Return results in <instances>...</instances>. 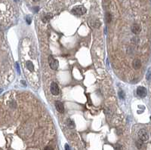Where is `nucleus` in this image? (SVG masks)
Listing matches in <instances>:
<instances>
[{"mask_svg": "<svg viewBox=\"0 0 151 150\" xmlns=\"http://www.w3.org/2000/svg\"><path fill=\"white\" fill-rule=\"evenodd\" d=\"M49 64L50 67L52 70H57L59 66L58 60H56L55 58H54L51 55L49 57Z\"/></svg>", "mask_w": 151, "mask_h": 150, "instance_id": "1", "label": "nucleus"}, {"mask_svg": "<svg viewBox=\"0 0 151 150\" xmlns=\"http://www.w3.org/2000/svg\"><path fill=\"white\" fill-rule=\"evenodd\" d=\"M138 137H139V139L140 140H142L143 142H147L149 139V134L147 132V130H145L144 129H141L139 130Z\"/></svg>", "mask_w": 151, "mask_h": 150, "instance_id": "2", "label": "nucleus"}, {"mask_svg": "<svg viewBox=\"0 0 151 150\" xmlns=\"http://www.w3.org/2000/svg\"><path fill=\"white\" fill-rule=\"evenodd\" d=\"M50 91H51V93L53 95H58L60 93V89H59V87L58 85H57L55 82H52V83L51 84L50 86Z\"/></svg>", "mask_w": 151, "mask_h": 150, "instance_id": "3", "label": "nucleus"}, {"mask_svg": "<svg viewBox=\"0 0 151 150\" xmlns=\"http://www.w3.org/2000/svg\"><path fill=\"white\" fill-rule=\"evenodd\" d=\"M72 11L76 14H78V15H82V14L86 12V8L83 6H77L75 7L72 10Z\"/></svg>", "mask_w": 151, "mask_h": 150, "instance_id": "4", "label": "nucleus"}, {"mask_svg": "<svg viewBox=\"0 0 151 150\" xmlns=\"http://www.w3.org/2000/svg\"><path fill=\"white\" fill-rule=\"evenodd\" d=\"M137 94L140 96V97H145L147 94V91L144 87H138V89H137Z\"/></svg>", "mask_w": 151, "mask_h": 150, "instance_id": "5", "label": "nucleus"}, {"mask_svg": "<svg viewBox=\"0 0 151 150\" xmlns=\"http://www.w3.org/2000/svg\"><path fill=\"white\" fill-rule=\"evenodd\" d=\"M55 107H56V109L60 113H63L64 112V104L61 102H60V101H56L55 102Z\"/></svg>", "mask_w": 151, "mask_h": 150, "instance_id": "6", "label": "nucleus"}, {"mask_svg": "<svg viewBox=\"0 0 151 150\" xmlns=\"http://www.w3.org/2000/svg\"><path fill=\"white\" fill-rule=\"evenodd\" d=\"M141 30V28L140 27V25H138V24L137 23H135L132 25L131 27V31L133 33H135V34H138V33L140 32Z\"/></svg>", "mask_w": 151, "mask_h": 150, "instance_id": "7", "label": "nucleus"}, {"mask_svg": "<svg viewBox=\"0 0 151 150\" xmlns=\"http://www.w3.org/2000/svg\"><path fill=\"white\" fill-rule=\"evenodd\" d=\"M132 66H133V68L135 70H138L140 68L141 66V62L140 60L138 59H135L134 60L133 63H132Z\"/></svg>", "mask_w": 151, "mask_h": 150, "instance_id": "8", "label": "nucleus"}, {"mask_svg": "<svg viewBox=\"0 0 151 150\" xmlns=\"http://www.w3.org/2000/svg\"><path fill=\"white\" fill-rule=\"evenodd\" d=\"M67 124L69 128L72 129V128H75V124L74 122H73V121L71 119H67Z\"/></svg>", "mask_w": 151, "mask_h": 150, "instance_id": "9", "label": "nucleus"}, {"mask_svg": "<svg viewBox=\"0 0 151 150\" xmlns=\"http://www.w3.org/2000/svg\"><path fill=\"white\" fill-rule=\"evenodd\" d=\"M26 66L28 68V70H30L31 71H32L34 70V66H33V64H32V63L31 61H27L26 63Z\"/></svg>", "mask_w": 151, "mask_h": 150, "instance_id": "10", "label": "nucleus"}, {"mask_svg": "<svg viewBox=\"0 0 151 150\" xmlns=\"http://www.w3.org/2000/svg\"><path fill=\"white\" fill-rule=\"evenodd\" d=\"M143 143L144 142L142 141V140H140V139L138 140H137L136 143H135L137 148H138V149H141V148H142V146H143Z\"/></svg>", "mask_w": 151, "mask_h": 150, "instance_id": "11", "label": "nucleus"}, {"mask_svg": "<svg viewBox=\"0 0 151 150\" xmlns=\"http://www.w3.org/2000/svg\"><path fill=\"white\" fill-rule=\"evenodd\" d=\"M105 18H106V21H107V23H110V22L111 21V19H112V17H111V15H110V13H107V14H106V17H105Z\"/></svg>", "mask_w": 151, "mask_h": 150, "instance_id": "12", "label": "nucleus"}, {"mask_svg": "<svg viewBox=\"0 0 151 150\" xmlns=\"http://www.w3.org/2000/svg\"><path fill=\"white\" fill-rule=\"evenodd\" d=\"M119 96L121 99H124L125 98V93L122 91H120L119 92Z\"/></svg>", "mask_w": 151, "mask_h": 150, "instance_id": "13", "label": "nucleus"}, {"mask_svg": "<svg viewBox=\"0 0 151 150\" xmlns=\"http://www.w3.org/2000/svg\"><path fill=\"white\" fill-rule=\"evenodd\" d=\"M115 150H122V146L119 144H116L115 146Z\"/></svg>", "mask_w": 151, "mask_h": 150, "instance_id": "14", "label": "nucleus"}, {"mask_svg": "<svg viewBox=\"0 0 151 150\" xmlns=\"http://www.w3.org/2000/svg\"><path fill=\"white\" fill-rule=\"evenodd\" d=\"M146 78H147V80H150V79H151V72H150V70L147 72V76H146Z\"/></svg>", "mask_w": 151, "mask_h": 150, "instance_id": "15", "label": "nucleus"}, {"mask_svg": "<svg viewBox=\"0 0 151 150\" xmlns=\"http://www.w3.org/2000/svg\"><path fill=\"white\" fill-rule=\"evenodd\" d=\"M51 17L49 16V15H46L45 17H43V21L45 22V23H46V22H48L49 21V19H50Z\"/></svg>", "mask_w": 151, "mask_h": 150, "instance_id": "16", "label": "nucleus"}, {"mask_svg": "<svg viewBox=\"0 0 151 150\" xmlns=\"http://www.w3.org/2000/svg\"><path fill=\"white\" fill-rule=\"evenodd\" d=\"M44 150H54V149H53L52 147H51V146H47V147L45 148Z\"/></svg>", "mask_w": 151, "mask_h": 150, "instance_id": "17", "label": "nucleus"}, {"mask_svg": "<svg viewBox=\"0 0 151 150\" xmlns=\"http://www.w3.org/2000/svg\"><path fill=\"white\" fill-rule=\"evenodd\" d=\"M27 23H28V24H30V23H31V20H30V18L27 17Z\"/></svg>", "mask_w": 151, "mask_h": 150, "instance_id": "18", "label": "nucleus"}, {"mask_svg": "<svg viewBox=\"0 0 151 150\" xmlns=\"http://www.w3.org/2000/svg\"><path fill=\"white\" fill-rule=\"evenodd\" d=\"M65 149H66V150H70V147H69V146H68L67 144L65 146Z\"/></svg>", "mask_w": 151, "mask_h": 150, "instance_id": "19", "label": "nucleus"}, {"mask_svg": "<svg viewBox=\"0 0 151 150\" xmlns=\"http://www.w3.org/2000/svg\"><path fill=\"white\" fill-rule=\"evenodd\" d=\"M33 1H39V0H33Z\"/></svg>", "mask_w": 151, "mask_h": 150, "instance_id": "20", "label": "nucleus"}, {"mask_svg": "<svg viewBox=\"0 0 151 150\" xmlns=\"http://www.w3.org/2000/svg\"><path fill=\"white\" fill-rule=\"evenodd\" d=\"M15 1H17V0H15Z\"/></svg>", "mask_w": 151, "mask_h": 150, "instance_id": "21", "label": "nucleus"}]
</instances>
